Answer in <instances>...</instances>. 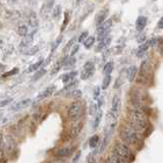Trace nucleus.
I'll return each mask as SVG.
<instances>
[{"label": "nucleus", "mask_w": 163, "mask_h": 163, "mask_svg": "<svg viewBox=\"0 0 163 163\" xmlns=\"http://www.w3.org/2000/svg\"><path fill=\"white\" fill-rule=\"evenodd\" d=\"M119 136L122 142L127 145H135L140 141V134L129 125H123L120 128Z\"/></svg>", "instance_id": "nucleus-1"}, {"label": "nucleus", "mask_w": 163, "mask_h": 163, "mask_svg": "<svg viewBox=\"0 0 163 163\" xmlns=\"http://www.w3.org/2000/svg\"><path fill=\"white\" fill-rule=\"evenodd\" d=\"M112 153H114L115 155H117L118 157L124 159V160H127L128 162L133 161V159H134L131 149H129L127 144H123V143L116 144V145L113 147Z\"/></svg>", "instance_id": "nucleus-2"}, {"label": "nucleus", "mask_w": 163, "mask_h": 163, "mask_svg": "<svg viewBox=\"0 0 163 163\" xmlns=\"http://www.w3.org/2000/svg\"><path fill=\"white\" fill-rule=\"evenodd\" d=\"M82 109H83V105L80 101L72 102L68 109V118L72 122L79 121L82 116Z\"/></svg>", "instance_id": "nucleus-3"}, {"label": "nucleus", "mask_w": 163, "mask_h": 163, "mask_svg": "<svg viewBox=\"0 0 163 163\" xmlns=\"http://www.w3.org/2000/svg\"><path fill=\"white\" fill-rule=\"evenodd\" d=\"M112 27V20H107L105 23H103L101 26H99L96 29V33L98 36V41H102L103 39H106L107 37H109L110 29Z\"/></svg>", "instance_id": "nucleus-4"}, {"label": "nucleus", "mask_w": 163, "mask_h": 163, "mask_svg": "<svg viewBox=\"0 0 163 163\" xmlns=\"http://www.w3.org/2000/svg\"><path fill=\"white\" fill-rule=\"evenodd\" d=\"M120 110H121V100L118 95H114L112 99V104H111V108L109 111V116L117 119L120 114Z\"/></svg>", "instance_id": "nucleus-5"}, {"label": "nucleus", "mask_w": 163, "mask_h": 163, "mask_svg": "<svg viewBox=\"0 0 163 163\" xmlns=\"http://www.w3.org/2000/svg\"><path fill=\"white\" fill-rule=\"evenodd\" d=\"M95 73V64L93 61H87L84 64V68L81 72V79L82 80H88Z\"/></svg>", "instance_id": "nucleus-6"}, {"label": "nucleus", "mask_w": 163, "mask_h": 163, "mask_svg": "<svg viewBox=\"0 0 163 163\" xmlns=\"http://www.w3.org/2000/svg\"><path fill=\"white\" fill-rule=\"evenodd\" d=\"M151 72V62L149 59H145L142 61L140 65V77H138V83L142 82V80H146L147 76L149 75Z\"/></svg>", "instance_id": "nucleus-7"}, {"label": "nucleus", "mask_w": 163, "mask_h": 163, "mask_svg": "<svg viewBox=\"0 0 163 163\" xmlns=\"http://www.w3.org/2000/svg\"><path fill=\"white\" fill-rule=\"evenodd\" d=\"M54 1H45L41 6V9H40V16L43 20H47L48 16H49V13L51 12V10L53 8V5H54Z\"/></svg>", "instance_id": "nucleus-8"}, {"label": "nucleus", "mask_w": 163, "mask_h": 163, "mask_svg": "<svg viewBox=\"0 0 163 163\" xmlns=\"http://www.w3.org/2000/svg\"><path fill=\"white\" fill-rule=\"evenodd\" d=\"M76 150H77V147L75 146H65L58 149L55 155H56L57 157H69L75 153Z\"/></svg>", "instance_id": "nucleus-9"}, {"label": "nucleus", "mask_w": 163, "mask_h": 163, "mask_svg": "<svg viewBox=\"0 0 163 163\" xmlns=\"http://www.w3.org/2000/svg\"><path fill=\"white\" fill-rule=\"evenodd\" d=\"M82 129H83V122L80 121V120L79 121H76V122H72V127H70L69 132H68L69 137L72 139L77 138V137L81 134Z\"/></svg>", "instance_id": "nucleus-10"}, {"label": "nucleus", "mask_w": 163, "mask_h": 163, "mask_svg": "<svg viewBox=\"0 0 163 163\" xmlns=\"http://www.w3.org/2000/svg\"><path fill=\"white\" fill-rule=\"evenodd\" d=\"M5 20H8V21H18L21 18V12L20 10H16V9H9V10H5L4 14H3Z\"/></svg>", "instance_id": "nucleus-11"}, {"label": "nucleus", "mask_w": 163, "mask_h": 163, "mask_svg": "<svg viewBox=\"0 0 163 163\" xmlns=\"http://www.w3.org/2000/svg\"><path fill=\"white\" fill-rule=\"evenodd\" d=\"M108 12H109V9L104 7L103 9H101L100 12L97 13V16H96V18H95V21H96V26L99 27V26H101L103 23H105L107 21L106 17L108 16Z\"/></svg>", "instance_id": "nucleus-12"}, {"label": "nucleus", "mask_w": 163, "mask_h": 163, "mask_svg": "<svg viewBox=\"0 0 163 163\" xmlns=\"http://www.w3.org/2000/svg\"><path fill=\"white\" fill-rule=\"evenodd\" d=\"M55 90H56V87H55L54 85H51V86L45 88L38 96H37V101H41V100H44V99L48 98L49 96H51L54 93Z\"/></svg>", "instance_id": "nucleus-13"}, {"label": "nucleus", "mask_w": 163, "mask_h": 163, "mask_svg": "<svg viewBox=\"0 0 163 163\" xmlns=\"http://www.w3.org/2000/svg\"><path fill=\"white\" fill-rule=\"evenodd\" d=\"M34 34L35 33H31V34H29L27 37H25V38L21 41L20 46H18V48H20L21 50H24V49L27 50L28 49L29 46L33 43V40H34Z\"/></svg>", "instance_id": "nucleus-14"}, {"label": "nucleus", "mask_w": 163, "mask_h": 163, "mask_svg": "<svg viewBox=\"0 0 163 163\" xmlns=\"http://www.w3.org/2000/svg\"><path fill=\"white\" fill-rule=\"evenodd\" d=\"M111 43V37H107L106 39H103L102 41H100L98 43V45L96 46L95 52H103V51L107 50V48L110 45Z\"/></svg>", "instance_id": "nucleus-15"}, {"label": "nucleus", "mask_w": 163, "mask_h": 163, "mask_svg": "<svg viewBox=\"0 0 163 163\" xmlns=\"http://www.w3.org/2000/svg\"><path fill=\"white\" fill-rule=\"evenodd\" d=\"M68 59V56H64V57H62L61 59H59V60L56 62V64H55V66L52 68V70H51V76H55L62 68H64L65 62H66Z\"/></svg>", "instance_id": "nucleus-16"}, {"label": "nucleus", "mask_w": 163, "mask_h": 163, "mask_svg": "<svg viewBox=\"0 0 163 163\" xmlns=\"http://www.w3.org/2000/svg\"><path fill=\"white\" fill-rule=\"evenodd\" d=\"M31 102H32V100L30 99V98L24 99V100H21V101L17 102L14 106H12V109L13 111H20V110H21V109L26 108V107H28L30 104H31Z\"/></svg>", "instance_id": "nucleus-17"}, {"label": "nucleus", "mask_w": 163, "mask_h": 163, "mask_svg": "<svg viewBox=\"0 0 163 163\" xmlns=\"http://www.w3.org/2000/svg\"><path fill=\"white\" fill-rule=\"evenodd\" d=\"M147 21H148L147 17L144 16H140L138 18H137V21H136V29H137V31L142 32L143 30L146 28Z\"/></svg>", "instance_id": "nucleus-18"}, {"label": "nucleus", "mask_w": 163, "mask_h": 163, "mask_svg": "<svg viewBox=\"0 0 163 163\" xmlns=\"http://www.w3.org/2000/svg\"><path fill=\"white\" fill-rule=\"evenodd\" d=\"M137 73H138V68H137L136 65H131L127 69V77H128L129 83H132V82L135 81Z\"/></svg>", "instance_id": "nucleus-19"}, {"label": "nucleus", "mask_w": 163, "mask_h": 163, "mask_svg": "<svg viewBox=\"0 0 163 163\" xmlns=\"http://www.w3.org/2000/svg\"><path fill=\"white\" fill-rule=\"evenodd\" d=\"M28 24L30 25V27L32 28H37L39 25V20H38V16L35 12H31L29 13L28 16Z\"/></svg>", "instance_id": "nucleus-20"}, {"label": "nucleus", "mask_w": 163, "mask_h": 163, "mask_svg": "<svg viewBox=\"0 0 163 163\" xmlns=\"http://www.w3.org/2000/svg\"><path fill=\"white\" fill-rule=\"evenodd\" d=\"M77 76V70H72V72H68V73H65V75L62 76L61 77V81H62V83L66 85V84L70 83V82L75 81Z\"/></svg>", "instance_id": "nucleus-21"}, {"label": "nucleus", "mask_w": 163, "mask_h": 163, "mask_svg": "<svg viewBox=\"0 0 163 163\" xmlns=\"http://www.w3.org/2000/svg\"><path fill=\"white\" fill-rule=\"evenodd\" d=\"M77 85H79V81H77V80H75V81L70 82V83L66 84L65 86H64L63 88H62L61 90L59 91L57 94L59 95V94L63 93V92H69V91H72V90H75V89H77Z\"/></svg>", "instance_id": "nucleus-22"}, {"label": "nucleus", "mask_w": 163, "mask_h": 163, "mask_svg": "<svg viewBox=\"0 0 163 163\" xmlns=\"http://www.w3.org/2000/svg\"><path fill=\"white\" fill-rule=\"evenodd\" d=\"M82 96H83V93H82V91L79 90V89H75V90L69 91V92H68V93L64 94V97L65 98L75 99V100H77V99L82 98Z\"/></svg>", "instance_id": "nucleus-23"}, {"label": "nucleus", "mask_w": 163, "mask_h": 163, "mask_svg": "<svg viewBox=\"0 0 163 163\" xmlns=\"http://www.w3.org/2000/svg\"><path fill=\"white\" fill-rule=\"evenodd\" d=\"M151 46H150V43L149 41H147L146 43L142 44L141 46H139V48L137 49V52H136V55L138 57H142L143 55H145V53L148 51V49H149Z\"/></svg>", "instance_id": "nucleus-24"}, {"label": "nucleus", "mask_w": 163, "mask_h": 163, "mask_svg": "<svg viewBox=\"0 0 163 163\" xmlns=\"http://www.w3.org/2000/svg\"><path fill=\"white\" fill-rule=\"evenodd\" d=\"M107 163H129V162L120 157H118L117 155H115L114 153H111L108 156V158H107Z\"/></svg>", "instance_id": "nucleus-25"}, {"label": "nucleus", "mask_w": 163, "mask_h": 163, "mask_svg": "<svg viewBox=\"0 0 163 163\" xmlns=\"http://www.w3.org/2000/svg\"><path fill=\"white\" fill-rule=\"evenodd\" d=\"M100 142V138L98 135H94L92 136L90 140H89V147L91 148V149H96V148H98V144Z\"/></svg>", "instance_id": "nucleus-26"}, {"label": "nucleus", "mask_w": 163, "mask_h": 163, "mask_svg": "<svg viewBox=\"0 0 163 163\" xmlns=\"http://www.w3.org/2000/svg\"><path fill=\"white\" fill-rule=\"evenodd\" d=\"M16 33L21 37H27L29 35V28L26 25H20L16 29Z\"/></svg>", "instance_id": "nucleus-27"}, {"label": "nucleus", "mask_w": 163, "mask_h": 163, "mask_svg": "<svg viewBox=\"0 0 163 163\" xmlns=\"http://www.w3.org/2000/svg\"><path fill=\"white\" fill-rule=\"evenodd\" d=\"M102 116H103V112H102V110L100 109V110L98 111V112H97V114H96L95 119H94V121H93V129H94V131H95V129L98 128L100 122H101Z\"/></svg>", "instance_id": "nucleus-28"}, {"label": "nucleus", "mask_w": 163, "mask_h": 163, "mask_svg": "<svg viewBox=\"0 0 163 163\" xmlns=\"http://www.w3.org/2000/svg\"><path fill=\"white\" fill-rule=\"evenodd\" d=\"M113 68H114L113 61L107 62V63L104 65V68H103V73H104L105 76H111V72H112Z\"/></svg>", "instance_id": "nucleus-29"}, {"label": "nucleus", "mask_w": 163, "mask_h": 163, "mask_svg": "<svg viewBox=\"0 0 163 163\" xmlns=\"http://www.w3.org/2000/svg\"><path fill=\"white\" fill-rule=\"evenodd\" d=\"M43 63H44V60H43V59H41V60L35 62V63H33L32 65L29 66L28 72H36V70H38V69L41 68V66L43 65Z\"/></svg>", "instance_id": "nucleus-30"}, {"label": "nucleus", "mask_w": 163, "mask_h": 163, "mask_svg": "<svg viewBox=\"0 0 163 163\" xmlns=\"http://www.w3.org/2000/svg\"><path fill=\"white\" fill-rule=\"evenodd\" d=\"M47 72V70L45 68H42L41 70H38L36 73H34V76H33L32 77V81L33 82H35V81H38L39 79H41L43 76H45V73Z\"/></svg>", "instance_id": "nucleus-31"}, {"label": "nucleus", "mask_w": 163, "mask_h": 163, "mask_svg": "<svg viewBox=\"0 0 163 163\" xmlns=\"http://www.w3.org/2000/svg\"><path fill=\"white\" fill-rule=\"evenodd\" d=\"M39 51V46L38 45H35V46H33V47H30L28 48L27 50H25L24 51V54L26 55H35L37 52Z\"/></svg>", "instance_id": "nucleus-32"}, {"label": "nucleus", "mask_w": 163, "mask_h": 163, "mask_svg": "<svg viewBox=\"0 0 163 163\" xmlns=\"http://www.w3.org/2000/svg\"><path fill=\"white\" fill-rule=\"evenodd\" d=\"M95 37H93V36H90L89 38L85 41L84 42V46H85V48L86 49H90V48L94 45V43H95Z\"/></svg>", "instance_id": "nucleus-33"}, {"label": "nucleus", "mask_w": 163, "mask_h": 163, "mask_svg": "<svg viewBox=\"0 0 163 163\" xmlns=\"http://www.w3.org/2000/svg\"><path fill=\"white\" fill-rule=\"evenodd\" d=\"M61 12H62L61 5L57 4V5L53 8V10H52V16H53V18H58L59 16H60Z\"/></svg>", "instance_id": "nucleus-34"}, {"label": "nucleus", "mask_w": 163, "mask_h": 163, "mask_svg": "<svg viewBox=\"0 0 163 163\" xmlns=\"http://www.w3.org/2000/svg\"><path fill=\"white\" fill-rule=\"evenodd\" d=\"M111 81H112L111 76H105L104 77V79H103V82H102V89L103 90H106V89L109 87Z\"/></svg>", "instance_id": "nucleus-35"}, {"label": "nucleus", "mask_w": 163, "mask_h": 163, "mask_svg": "<svg viewBox=\"0 0 163 163\" xmlns=\"http://www.w3.org/2000/svg\"><path fill=\"white\" fill-rule=\"evenodd\" d=\"M75 64H76V58L75 57H68V59L65 62L64 68L65 69L72 68H73V66H75Z\"/></svg>", "instance_id": "nucleus-36"}, {"label": "nucleus", "mask_w": 163, "mask_h": 163, "mask_svg": "<svg viewBox=\"0 0 163 163\" xmlns=\"http://www.w3.org/2000/svg\"><path fill=\"white\" fill-rule=\"evenodd\" d=\"M75 42H76V38L73 37V38L70 39L68 41V43L66 44V46L64 47V49H63V52H66V51L69 50L70 48H73V46H75Z\"/></svg>", "instance_id": "nucleus-37"}, {"label": "nucleus", "mask_w": 163, "mask_h": 163, "mask_svg": "<svg viewBox=\"0 0 163 163\" xmlns=\"http://www.w3.org/2000/svg\"><path fill=\"white\" fill-rule=\"evenodd\" d=\"M89 38V36H88V31H85V32H83L82 34L79 36V38H77V42L79 43H82V42H85L87 39Z\"/></svg>", "instance_id": "nucleus-38"}, {"label": "nucleus", "mask_w": 163, "mask_h": 163, "mask_svg": "<svg viewBox=\"0 0 163 163\" xmlns=\"http://www.w3.org/2000/svg\"><path fill=\"white\" fill-rule=\"evenodd\" d=\"M18 72V68H12V70H9V72H7L6 73H3L2 75V77H12L13 75H16V73Z\"/></svg>", "instance_id": "nucleus-39"}, {"label": "nucleus", "mask_w": 163, "mask_h": 163, "mask_svg": "<svg viewBox=\"0 0 163 163\" xmlns=\"http://www.w3.org/2000/svg\"><path fill=\"white\" fill-rule=\"evenodd\" d=\"M62 39H63V37H62V35H60L58 37V38L55 40V42H54V45L52 46V51H54L56 48L60 45V43H61V41H62Z\"/></svg>", "instance_id": "nucleus-40"}, {"label": "nucleus", "mask_w": 163, "mask_h": 163, "mask_svg": "<svg viewBox=\"0 0 163 163\" xmlns=\"http://www.w3.org/2000/svg\"><path fill=\"white\" fill-rule=\"evenodd\" d=\"M68 20H69L68 12H65V18H64V21H63V25H62V27H61V32L64 31L65 27H66V26H68Z\"/></svg>", "instance_id": "nucleus-41"}, {"label": "nucleus", "mask_w": 163, "mask_h": 163, "mask_svg": "<svg viewBox=\"0 0 163 163\" xmlns=\"http://www.w3.org/2000/svg\"><path fill=\"white\" fill-rule=\"evenodd\" d=\"M93 96H94V99L95 100H98L100 98V88L99 87H96L94 89V94H93Z\"/></svg>", "instance_id": "nucleus-42"}, {"label": "nucleus", "mask_w": 163, "mask_h": 163, "mask_svg": "<svg viewBox=\"0 0 163 163\" xmlns=\"http://www.w3.org/2000/svg\"><path fill=\"white\" fill-rule=\"evenodd\" d=\"M87 162L88 163H96V158L94 157V153L89 154V156L87 157Z\"/></svg>", "instance_id": "nucleus-43"}, {"label": "nucleus", "mask_w": 163, "mask_h": 163, "mask_svg": "<svg viewBox=\"0 0 163 163\" xmlns=\"http://www.w3.org/2000/svg\"><path fill=\"white\" fill-rule=\"evenodd\" d=\"M12 98H9V99H5V100H2L1 102H0V107H4L6 106L7 104H9L10 102H12Z\"/></svg>", "instance_id": "nucleus-44"}, {"label": "nucleus", "mask_w": 163, "mask_h": 163, "mask_svg": "<svg viewBox=\"0 0 163 163\" xmlns=\"http://www.w3.org/2000/svg\"><path fill=\"white\" fill-rule=\"evenodd\" d=\"M122 84H123V82L121 81L120 77H117L115 81V84H114V89H119L120 86H122Z\"/></svg>", "instance_id": "nucleus-45"}, {"label": "nucleus", "mask_w": 163, "mask_h": 163, "mask_svg": "<svg viewBox=\"0 0 163 163\" xmlns=\"http://www.w3.org/2000/svg\"><path fill=\"white\" fill-rule=\"evenodd\" d=\"M79 49H80V45L79 44H77V45H75L73 46V48H72V52H70V56H75L76 55V53L79 51Z\"/></svg>", "instance_id": "nucleus-46"}, {"label": "nucleus", "mask_w": 163, "mask_h": 163, "mask_svg": "<svg viewBox=\"0 0 163 163\" xmlns=\"http://www.w3.org/2000/svg\"><path fill=\"white\" fill-rule=\"evenodd\" d=\"M144 41H146V36L144 34L137 37V42L138 43H142V42H144Z\"/></svg>", "instance_id": "nucleus-47"}, {"label": "nucleus", "mask_w": 163, "mask_h": 163, "mask_svg": "<svg viewBox=\"0 0 163 163\" xmlns=\"http://www.w3.org/2000/svg\"><path fill=\"white\" fill-rule=\"evenodd\" d=\"M159 40V38H153V39H151V40H149V43H150V46L151 47H153V46H155V44L157 43V41Z\"/></svg>", "instance_id": "nucleus-48"}, {"label": "nucleus", "mask_w": 163, "mask_h": 163, "mask_svg": "<svg viewBox=\"0 0 163 163\" xmlns=\"http://www.w3.org/2000/svg\"><path fill=\"white\" fill-rule=\"evenodd\" d=\"M157 27H158V29H163V16L159 20V21H158V24H157Z\"/></svg>", "instance_id": "nucleus-49"}, {"label": "nucleus", "mask_w": 163, "mask_h": 163, "mask_svg": "<svg viewBox=\"0 0 163 163\" xmlns=\"http://www.w3.org/2000/svg\"><path fill=\"white\" fill-rule=\"evenodd\" d=\"M80 155H81V151H79V152H77V153L76 154V156H75V158H73V160H72V162H73V163H77V161L79 160Z\"/></svg>", "instance_id": "nucleus-50"}]
</instances>
